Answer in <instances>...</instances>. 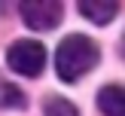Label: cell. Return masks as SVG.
<instances>
[{"mask_svg":"<svg viewBox=\"0 0 125 116\" xmlns=\"http://www.w3.org/2000/svg\"><path fill=\"white\" fill-rule=\"evenodd\" d=\"M46 116H79L76 107L64 98H49L46 101Z\"/></svg>","mask_w":125,"mask_h":116,"instance_id":"52a82bcc","label":"cell"},{"mask_svg":"<svg viewBox=\"0 0 125 116\" xmlns=\"http://www.w3.org/2000/svg\"><path fill=\"white\" fill-rule=\"evenodd\" d=\"M98 61H101V49L95 46V40L83 34H70L61 40L58 52H55V70L64 83H76L79 76L95 70Z\"/></svg>","mask_w":125,"mask_h":116,"instance_id":"6da1fadb","label":"cell"},{"mask_svg":"<svg viewBox=\"0 0 125 116\" xmlns=\"http://www.w3.org/2000/svg\"><path fill=\"white\" fill-rule=\"evenodd\" d=\"M18 12L31 31H52L64 15V6L55 0H24L18 3Z\"/></svg>","mask_w":125,"mask_h":116,"instance_id":"3957f363","label":"cell"},{"mask_svg":"<svg viewBox=\"0 0 125 116\" xmlns=\"http://www.w3.org/2000/svg\"><path fill=\"white\" fill-rule=\"evenodd\" d=\"M24 104H28V98H24V92L18 89V85L0 83V107L3 110H21Z\"/></svg>","mask_w":125,"mask_h":116,"instance_id":"8992f818","label":"cell"},{"mask_svg":"<svg viewBox=\"0 0 125 116\" xmlns=\"http://www.w3.org/2000/svg\"><path fill=\"white\" fill-rule=\"evenodd\" d=\"M98 107L104 116H125V85H104L98 92Z\"/></svg>","mask_w":125,"mask_h":116,"instance_id":"5b68a950","label":"cell"},{"mask_svg":"<svg viewBox=\"0 0 125 116\" xmlns=\"http://www.w3.org/2000/svg\"><path fill=\"white\" fill-rule=\"evenodd\" d=\"M79 12H83L89 21H95V24H107V21H113L116 15H119V3L116 0H79Z\"/></svg>","mask_w":125,"mask_h":116,"instance_id":"277c9868","label":"cell"},{"mask_svg":"<svg viewBox=\"0 0 125 116\" xmlns=\"http://www.w3.org/2000/svg\"><path fill=\"white\" fill-rule=\"evenodd\" d=\"M6 64L21 76H40L46 67V49L40 40H15L6 49Z\"/></svg>","mask_w":125,"mask_h":116,"instance_id":"7a4b0ae2","label":"cell"}]
</instances>
